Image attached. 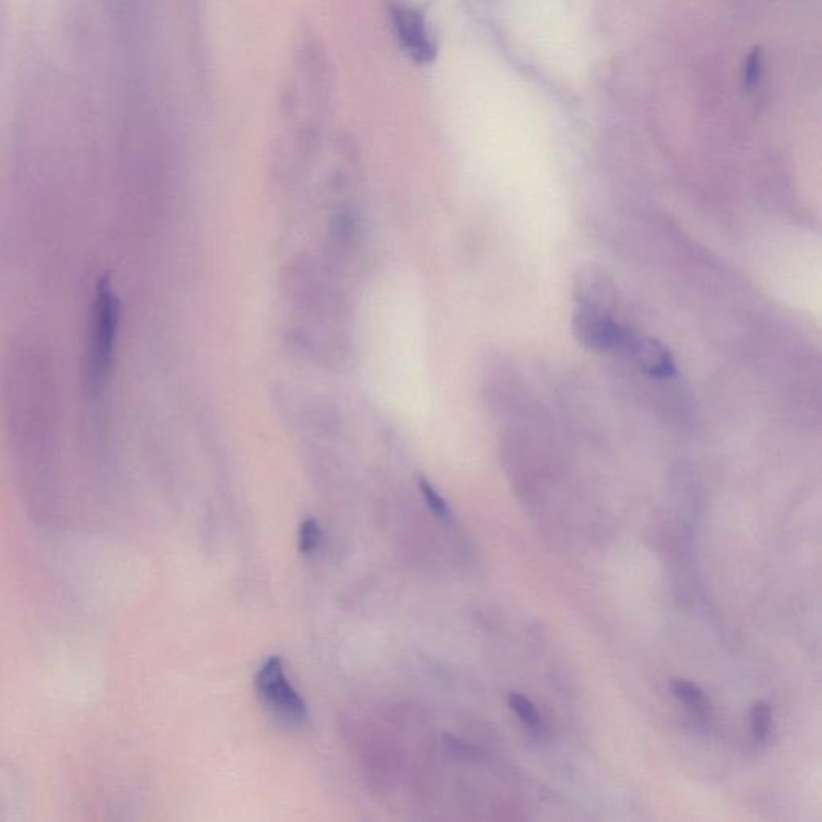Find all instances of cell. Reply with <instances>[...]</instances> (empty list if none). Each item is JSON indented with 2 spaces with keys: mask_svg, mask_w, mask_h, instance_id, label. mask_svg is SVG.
Wrapping results in <instances>:
<instances>
[{
  "mask_svg": "<svg viewBox=\"0 0 822 822\" xmlns=\"http://www.w3.org/2000/svg\"><path fill=\"white\" fill-rule=\"evenodd\" d=\"M453 744L455 745H450V747H453V749L456 750V753L461 755V757L474 758L479 755V750H477L476 747H473V745L463 744V742L460 741H453Z\"/></svg>",
  "mask_w": 822,
  "mask_h": 822,
  "instance_id": "obj_13",
  "label": "cell"
},
{
  "mask_svg": "<svg viewBox=\"0 0 822 822\" xmlns=\"http://www.w3.org/2000/svg\"><path fill=\"white\" fill-rule=\"evenodd\" d=\"M773 726V710L766 700H758L752 707V733L757 744H765Z\"/></svg>",
  "mask_w": 822,
  "mask_h": 822,
  "instance_id": "obj_8",
  "label": "cell"
},
{
  "mask_svg": "<svg viewBox=\"0 0 822 822\" xmlns=\"http://www.w3.org/2000/svg\"><path fill=\"white\" fill-rule=\"evenodd\" d=\"M420 489L421 493H423L424 500L428 503L429 508L432 509V513L436 514L439 517H447L450 514V509H448L447 501L444 498L440 497L439 493L434 490L429 482L424 481L421 479L420 482Z\"/></svg>",
  "mask_w": 822,
  "mask_h": 822,
  "instance_id": "obj_12",
  "label": "cell"
},
{
  "mask_svg": "<svg viewBox=\"0 0 822 822\" xmlns=\"http://www.w3.org/2000/svg\"><path fill=\"white\" fill-rule=\"evenodd\" d=\"M622 357L651 378L672 379L676 376V363L670 350L656 338L638 330L631 334Z\"/></svg>",
  "mask_w": 822,
  "mask_h": 822,
  "instance_id": "obj_5",
  "label": "cell"
},
{
  "mask_svg": "<svg viewBox=\"0 0 822 822\" xmlns=\"http://www.w3.org/2000/svg\"><path fill=\"white\" fill-rule=\"evenodd\" d=\"M633 331L635 328L615 320L614 312L574 307L572 333L588 350L622 357Z\"/></svg>",
  "mask_w": 822,
  "mask_h": 822,
  "instance_id": "obj_3",
  "label": "cell"
},
{
  "mask_svg": "<svg viewBox=\"0 0 822 822\" xmlns=\"http://www.w3.org/2000/svg\"><path fill=\"white\" fill-rule=\"evenodd\" d=\"M509 707L516 713L517 718L524 723L527 728L532 729V731H537L542 725V718H540V713L537 712L535 709V705L532 704V700L527 699V697L522 696V694H517V692H513L508 699Z\"/></svg>",
  "mask_w": 822,
  "mask_h": 822,
  "instance_id": "obj_9",
  "label": "cell"
},
{
  "mask_svg": "<svg viewBox=\"0 0 822 822\" xmlns=\"http://www.w3.org/2000/svg\"><path fill=\"white\" fill-rule=\"evenodd\" d=\"M672 691L696 717H705L709 713V700L697 684L676 678L672 681Z\"/></svg>",
  "mask_w": 822,
  "mask_h": 822,
  "instance_id": "obj_7",
  "label": "cell"
},
{
  "mask_svg": "<svg viewBox=\"0 0 822 822\" xmlns=\"http://www.w3.org/2000/svg\"><path fill=\"white\" fill-rule=\"evenodd\" d=\"M389 17L397 41L413 62L428 65L436 58V39L432 36L428 20L420 10L405 0H391Z\"/></svg>",
  "mask_w": 822,
  "mask_h": 822,
  "instance_id": "obj_4",
  "label": "cell"
},
{
  "mask_svg": "<svg viewBox=\"0 0 822 822\" xmlns=\"http://www.w3.org/2000/svg\"><path fill=\"white\" fill-rule=\"evenodd\" d=\"M322 543V529L315 519H307L299 527V551L302 554H312Z\"/></svg>",
  "mask_w": 822,
  "mask_h": 822,
  "instance_id": "obj_11",
  "label": "cell"
},
{
  "mask_svg": "<svg viewBox=\"0 0 822 822\" xmlns=\"http://www.w3.org/2000/svg\"><path fill=\"white\" fill-rule=\"evenodd\" d=\"M575 307L614 312L617 307V286L603 269L585 265L575 275Z\"/></svg>",
  "mask_w": 822,
  "mask_h": 822,
  "instance_id": "obj_6",
  "label": "cell"
},
{
  "mask_svg": "<svg viewBox=\"0 0 822 822\" xmlns=\"http://www.w3.org/2000/svg\"><path fill=\"white\" fill-rule=\"evenodd\" d=\"M121 301L110 275H102L95 285L87 318L84 344V384L92 402L102 400L110 384L118 347Z\"/></svg>",
  "mask_w": 822,
  "mask_h": 822,
  "instance_id": "obj_1",
  "label": "cell"
},
{
  "mask_svg": "<svg viewBox=\"0 0 822 822\" xmlns=\"http://www.w3.org/2000/svg\"><path fill=\"white\" fill-rule=\"evenodd\" d=\"M761 74H763V50L760 47H755L745 60L744 71H742L744 89L752 92L758 86Z\"/></svg>",
  "mask_w": 822,
  "mask_h": 822,
  "instance_id": "obj_10",
  "label": "cell"
},
{
  "mask_svg": "<svg viewBox=\"0 0 822 822\" xmlns=\"http://www.w3.org/2000/svg\"><path fill=\"white\" fill-rule=\"evenodd\" d=\"M256 691L265 709L277 720L289 726H299L307 720L306 702L286 678L280 657H270L259 668Z\"/></svg>",
  "mask_w": 822,
  "mask_h": 822,
  "instance_id": "obj_2",
  "label": "cell"
}]
</instances>
